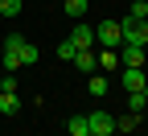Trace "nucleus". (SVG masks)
<instances>
[{"label": "nucleus", "mask_w": 148, "mask_h": 136, "mask_svg": "<svg viewBox=\"0 0 148 136\" xmlns=\"http://www.w3.org/2000/svg\"><path fill=\"white\" fill-rule=\"evenodd\" d=\"M66 17L82 21V17H86V0H66Z\"/></svg>", "instance_id": "nucleus-14"}, {"label": "nucleus", "mask_w": 148, "mask_h": 136, "mask_svg": "<svg viewBox=\"0 0 148 136\" xmlns=\"http://www.w3.org/2000/svg\"><path fill=\"white\" fill-rule=\"evenodd\" d=\"M74 54H78V50H74L70 37H66V41H58V58H62V62H74Z\"/></svg>", "instance_id": "nucleus-17"}, {"label": "nucleus", "mask_w": 148, "mask_h": 136, "mask_svg": "<svg viewBox=\"0 0 148 136\" xmlns=\"http://www.w3.org/2000/svg\"><path fill=\"white\" fill-rule=\"evenodd\" d=\"M0 87H4V74H0Z\"/></svg>", "instance_id": "nucleus-19"}, {"label": "nucleus", "mask_w": 148, "mask_h": 136, "mask_svg": "<svg viewBox=\"0 0 148 136\" xmlns=\"http://www.w3.org/2000/svg\"><path fill=\"white\" fill-rule=\"evenodd\" d=\"M70 41H74V50H90V46H95V29H90V25H82V21H74Z\"/></svg>", "instance_id": "nucleus-7"}, {"label": "nucleus", "mask_w": 148, "mask_h": 136, "mask_svg": "<svg viewBox=\"0 0 148 136\" xmlns=\"http://www.w3.org/2000/svg\"><path fill=\"white\" fill-rule=\"evenodd\" d=\"M123 70V95H136L148 87V66H119Z\"/></svg>", "instance_id": "nucleus-4"}, {"label": "nucleus", "mask_w": 148, "mask_h": 136, "mask_svg": "<svg viewBox=\"0 0 148 136\" xmlns=\"http://www.w3.org/2000/svg\"><path fill=\"white\" fill-rule=\"evenodd\" d=\"M144 50H148V46H144Z\"/></svg>", "instance_id": "nucleus-22"}, {"label": "nucleus", "mask_w": 148, "mask_h": 136, "mask_svg": "<svg viewBox=\"0 0 148 136\" xmlns=\"http://www.w3.org/2000/svg\"><path fill=\"white\" fill-rule=\"evenodd\" d=\"M95 46H103V50H119V46H123L119 21H99V25H95Z\"/></svg>", "instance_id": "nucleus-1"}, {"label": "nucleus", "mask_w": 148, "mask_h": 136, "mask_svg": "<svg viewBox=\"0 0 148 136\" xmlns=\"http://www.w3.org/2000/svg\"><path fill=\"white\" fill-rule=\"evenodd\" d=\"M86 128H90V136H111V132H115V115L90 111V115H86Z\"/></svg>", "instance_id": "nucleus-5"}, {"label": "nucleus", "mask_w": 148, "mask_h": 136, "mask_svg": "<svg viewBox=\"0 0 148 136\" xmlns=\"http://www.w3.org/2000/svg\"><path fill=\"white\" fill-rule=\"evenodd\" d=\"M144 4H148V0H144Z\"/></svg>", "instance_id": "nucleus-21"}, {"label": "nucleus", "mask_w": 148, "mask_h": 136, "mask_svg": "<svg viewBox=\"0 0 148 136\" xmlns=\"http://www.w3.org/2000/svg\"><path fill=\"white\" fill-rule=\"evenodd\" d=\"M66 132H70V136H90L86 115H82V111H78V115H70V120H66Z\"/></svg>", "instance_id": "nucleus-10"}, {"label": "nucleus", "mask_w": 148, "mask_h": 136, "mask_svg": "<svg viewBox=\"0 0 148 136\" xmlns=\"http://www.w3.org/2000/svg\"><path fill=\"white\" fill-rule=\"evenodd\" d=\"M119 66H148V50L144 46H119Z\"/></svg>", "instance_id": "nucleus-6"}, {"label": "nucleus", "mask_w": 148, "mask_h": 136, "mask_svg": "<svg viewBox=\"0 0 148 136\" xmlns=\"http://www.w3.org/2000/svg\"><path fill=\"white\" fill-rule=\"evenodd\" d=\"M107 91H111V83L103 79V74H90V95H95V99H103Z\"/></svg>", "instance_id": "nucleus-12"}, {"label": "nucleus", "mask_w": 148, "mask_h": 136, "mask_svg": "<svg viewBox=\"0 0 148 136\" xmlns=\"http://www.w3.org/2000/svg\"><path fill=\"white\" fill-rule=\"evenodd\" d=\"M144 25H148V17H144Z\"/></svg>", "instance_id": "nucleus-20"}, {"label": "nucleus", "mask_w": 148, "mask_h": 136, "mask_svg": "<svg viewBox=\"0 0 148 136\" xmlns=\"http://www.w3.org/2000/svg\"><path fill=\"white\" fill-rule=\"evenodd\" d=\"M4 50H16V54H21V62H25V66H33L37 58H41V50H37L33 41H25L21 33H4Z\"/></svg>", "instance_id": "nucleus-2"}, {"label": "nucleus", "mask_w": 148, "mask_h": 136, "mask_svg": "<svg viewBox=\"0 0 148 136\" xmlns=\"http://www.w3.org/2000/svg\"><path fill=\"white\" fill-rule=\"evenodd\" d=\"M21 111V95L16 91H0V115H16Z\"/></svg>", "instance_id": "nucleus-8"}, {"label": "nucleus", "mask_w": 148, "mask_h": 136, "mask_svg": "<svg viewBox=\"0 0 148 136\" xmlns=\"http://www.w3.org/2000/svg\"><path fill=\"white\" fill-rule=\"evenodd\" d=\"M25 0H0V17H21Z\"/></svg>", "instance_id": "nucleus-13"}, {"label": "nucleus", "mask_w": 148, "mask_h": 136, "mask_svg": "<svg viewBox=\"0 0 148 136\" xmlns=\"http://www.w3.org/2000/svg\"><path fill=\"white\" fill-rule=\"evenodd\" d=\"M127 17H132V21H144V17H148V4H144V0H132V8H127Z\"/></svg>", "instance_id": "nucleus-18"}, {"label": "nucleus", "mask_w": 148, "mask_h": 136, "mask_svg": "<svg viewBox=\"0 0 148 136\" xmlns=\"http://www.w3.org/2000/svg\"><path fill=\"white\" fill-rule=\"evenodd\" d=\"M95 58H99L103 70H115V66H119V54H115V50H103V54H95Z\"/></svg>", "instance_id": "nucleus-15"}, {"label": "nucleus", "mask_w": 148, "mask_h": 136, "mask_svg": "<svg viewBox=\"0 0 148 136\" xmlns=\"http://www.w3.org/2000/svg\"><path fill=\"white\" fill-rule=\"evenodd\" d=\"M74 66H78V70H99V58H95V50H78V54H74Z\"/></svg>", "instance_id": "nucleus-9"}, {"label": "nucleus", "mask_w": 148, "mask_h": 136, "mask_svg": "<svg viewBox=\"0 0 148 136\" xmlns=\"http://www.w3.org/2000/svg\"><path fill=\"white\" fill-rule=\"evenodd\" d=\"M127 111H148V103H144V91H136V95H127Z\"/></svg>", "instance_id": "nucleus-16"}, {"label": "nucleus", "mask_w": 148, "mask_h": 136, "mask_svg": "<svg viewBox=\"0 0 148 136\" xmlns=\"http://www.w3.org/2000/svg\"><path fill=\"white\" fill-rule=\"evenodd\" d=\"M119 33H123V46H148V25L144 21L123 17V21H119Z\"/></svg>", "instance_id": "nucleus-3"}, {"label": "nucleus", "mask_w": 148, "mask_h": 136, "mask_svg": "<svg viewBox=\"0 0 148 136\" xmlns=\"http://www.w3.org/2000/svg\"><path fill=\"white\" fill-rule=\"evenodd\" d=\"M136 124H140V115H136V111H123V115H115V132H132Z\"/></svg>", "instance_id": "nucleus-11"}]
</instances>
